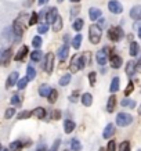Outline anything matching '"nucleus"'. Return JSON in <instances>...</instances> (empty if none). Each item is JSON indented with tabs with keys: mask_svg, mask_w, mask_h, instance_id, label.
<instances>
[{
	"mask_svg": "<svg viewBox=\"0 0 141 151\" xmlns=\"http://www.w3.org/2000/svg\"><path fill=\"white\" fill-rule=\"evenodd\" d=\"M29 116H32L31 111H22V112L18 114V119H26V118H29Z\"/></svg>",
	"mask_w": 141,
	"mask_h": 151,
	"instance_id": "a19ab883",
	"label": "nucleus"
},
{
	"mask_svg": "<svg viewBox=\"0 0 141 151\" xmlns=\"http://www.w3.org/2000/svg\"><path fill=\"white\" fill-rule=\"evenodd\" d=\"M11 54H13V51L11 49H1L0 50V64L1 65H9L10 60H11Z\"/></svg>",
	"mask_w": 141,
	"mask_h": 151,
	"instance_id": "39448f33",
	"label": "nucleus"
},
{
	"mask_svg": "<svg viewBox=\"0 0 141 151\" xmlns=\"http://www.w3.org/2000/svg\"><path fill=\"white\" fill-rule=\"evenodd\" d=\"M37 21H39V19H37V14L36 13H32V14H31V17H29L28 24H29V25H35Z\"/></svg>",
	"mask_w": 141,
	"mask_h": 151,
	"instance_id": "58836bf2",
	"label": "nucleus"
},
{
	"mask_svg": "<svg viewBox=\"0 0 141 151\" xmlns=\"http://www.w3.org/2000/svg\"><path fill=\"white\" fill-rule=\"evenodd\" d=\"M47 31H49V25H47V24H40V25L37 27V32L40 33V35L42 33H46Z\"/></svg>",
	"mask_w": 141,
	"mask_h": 151,
	"instance_id": "4c0bfd02",
	"label": "nucleus"
},
{
	"mask_svg": "<svg viewBox=\"0 0 141 151\" xmlns=\"http://www.w3.org/2000/svg\"><path fill=\"white\" fill-rule=\"evenodd\" d=\"M71 71H72V72H76V71H79V65H77V57H73L72 61H71Z\"/></svg>",
	"mask_w": 141,
	"mask_h": 151,
	"instance_id": "e433bc0d",
	"label": "nucleus"
},
{
	"mask_svg": "<svg viewBox=\"0 0 141 151\" xmlns=\"http://www.w3.org/2000/svg\"><path fill=\"white\" fill-rule=\"evenodd\" d=\"M11 104H14V105H18V104H21V99H19L17 94H14L13 97H11Z\"/></svg>",
	"mask_w": 141,
	"mask_h": 151,
	"instance_id": "de8ad7c7",
	"label": "nucleus"
},
{
	"mask_svg": "<svg viewBox=\"0 0 141 151\" xmlns=\"http://www.w3.org/2000/svg\"><path fill=\"white\" fill-rule=\"evenodd\" d=\"M109 60H111V65H112V68H115V69L120 68V65H122V63H123L122 57L118 55V54H112L111 57H109Z\"/></svg>",
	"mask_w": 141,
	"mask_h": 151,
	"instance_id": "f8f14e48",
	"label": "nucleus"
},
{
	"mask_svg": "<svg viewBox=\"0 0 141 151\" xmlns=\"http://www.w3.org/2000/svg\"><path fill=\"white\" fill-rule=\"evenodd\" d=\"M138 151H141V150H138Z\"/></svg>",
	"mask_w": 141,
	"mask_h": 151,
	"instance_id": "0e129e2a",
	"label": "nucleus"
},
{
	"mask_svg": "<svg viewBox=\"0 0 141 151\" xmlns=\"http://www.w3.org/2000/svg\"><path fill=\"white\" fill-rule=\"evenodd\" d=\"M108 10L112 14H120L123 11V6L119 3L118 0H111L108 3Z\"/></svg>",
	"mask_w": 141,
	"mask_h": 151,
	"instance_id": "0eeeda50",
	"label": "nucleus"
},
{
	"mask_svg": "<svg viewBox=\"0 0 141 151\" xmlns=\"http://www.w3.org/2000/svg\"><path fill=\"white\" fill-rule=\"evenodd\" d=\"M134 90V85H133V82H129V85H127V89L125 90V96H129L130 93Z\"/></svg>",
	"mask_w": 141,
	"mask_h": 151,
	"instance_id": "a18cd8bd",
	"label": "nucleus"
},
{
	"mask_svg": "<svg viewBox=\"0 0 141 151\" xmlns=\"http://www.w3.org/2000/svg\"><path fill=\"white\" fill-rule=\"evenodd\" d=\"M136 63L134 61H129L127 64H126V68H125V72L127 76H133L134 73H136Z\"/></svg>",
	"mask_w": 141,
	"mask_h": 151,
	"instance_id": "4468645a",
	"label": "nucleus"
},
{
	"mask_svg": "<svg viewBox=\"0 0 141 151\" xmlns=\"http://www.w3.org/2000/svg\"><path fill=\"white\" fill-rule=\"evenodd\" d=\"M57 15H58V11H57L55 7H51V9L47 10V13H46V21H47V24L54 22L55 18H57Z\"/></svg>",
	"mask_w": 141,
	"mask_h": 151,
	"instance_id": "9d476101",
	"label": "nucleus"
},
{
	"mask_svg": "<svg viewBox=\"0 0 141 151\" xmlns=\"http://www.w3.org/2000/svg\"><path fill=\"white\" fill-rule=\"evenodd\" d=\"M136 69L137 71H141V57H140V60H138V63L136 64Z\"/></svg>",
	"mask_w": 141,
	"mask_h": 151,
	"instance_id": "3c124183",
	"label": "nucleus"
},
{
	"mask_svg": "<svg viewBox=\"0 0 141 151\" xmlns=\"http://www.w3.org/2000/svg\"><path fill=\"white\" fill-rule=\"evenodd\" d=\"M26 54H28V47L26 46H22L18 50V53L14 55V60H15V61H22V60L26 57Z\"/></svg>",
	"mask_w": 141,
	"mask_h": 151,
	"instance_id": "2eb2a0df",
	"label": "nucleus"
},
{
	"mask_svg": "<svg viewBox=\"0 0 141 151\" xmlns=\"http://www.w3.org/2000/svg\"><path fill=\"white\" fill-rule=\"evenodd\" d=\"M138 37H140V39H141V28H140V29H138Z\"/></svg>",
	"mask_w": 141,
	"mask_h": 151,
	"instance_id": "6e6d98bb",
	"label": "nucleus"
},
{
	"mask_svg": "<svg viewBox=\"0 0 141 151\" xmlns=\"http://www.w3.org/2000/svg\"><path fill=\"white\" fill-rule=\"evenodd\" d=\"M75 126H76V124L73 122L72 119H65L64 121V130H65V133H72L73 129H75Z\"/></svg>",
	"mask_w": 141,
	"mask_h": 151,
	"instance_id": "a211bd4d",
	"label": "nucleus"
},
{
	"mask_svg": "<svg viewBox=\"0 0 141 151\" xmlns=\"http://www.w3.org/2000/svg\"><path fill=\"white\" fill-rule=\"evenodd\" d=\"M138 114L141 115V105H140V107H138Z\"/></svg>",
	"mask_w": 141,
	"mask_h": 151,
	"instance_id": "13d9d810",
	"label": "nucleus"
},
{
	"mask_svg": "<svg viewBox=\"0 0 141 151\" xmlns=\"http://www.w3.org/2000/svg\"><path fill=\"white\" fill-rule=\"evenodd\" d=\"M119 85H120V81H119V78L116 76V78L112 79V82H111V87H109V90L112 93H116L119 90Z\"/></svg>",
	"mask_w": 141,
	"mask_h": 151,
	"instance_id": "a878e982",
	"label": "nucleus"
},
{
	"mask_svg": "<svg viewBox=\"0 0 141 151\" xmlns=\"http://www.w3.org/2000/svg\"><path fill=\"white\" fill-rule=\"evenodd\" d=\"M22 143L19 142V140H15V142H13V143H10V148L9 150L10 151H21L22 150Z\"/></svg>",
	"mask_w": 141,
	"mask_h": 151,
	"instance_id": "cd10ccee",
	"label": "nucleus"
},
{
	"mask_svg": "<svg viewBox=\"0 0 141 151\" xmlns=\"http://www.w3.org/2000/svg\"><path fill=\"white\" fill-rule=\"evenodd\" d=\"M0 151H1V144H0Z\"/></svg>",
	"mask_w": 141,
	"mask_h": 151,
	"instance_id": "e2e57ef3",
	"label": "nucleus"
},
{
	"mask_svg": "<svg viewBox=\"0 0 141 151\" xmlns=\"http://www.w3.org/2000/svg\"><path fill=\"white\" fill-rule=\"evenodd\" d=\"M26 78H28V81H33V79L36 78V69L33 68L32 65H29L26 68Z\"/></svg>",
	"mask_w": 141,
	"mask_h": 151,
	"instance_id": "bb28decb",
	"label": "nucleus"
},
{
	"mask_svg": "<svg viewBox=\"0 0 141 151\" xmlns=\"http://www.w3.org/2000/svg\"><path fill=\"white\" fill-rule=\"evenodd\" d=\"M47 1H49V0H39V4H40V6H44Z\"/></svg>",
	"mask_w": 141,
	"mask_h": 151,
	"instance_id": "864d4df0",
	"label": "nucleus"
},
{
	"mask_svg": "<svg viewBox=\"0 0 141 151\" xmlns=\"http://www.w3.org/2000/svg\"><path fill=\"white\" fill-rule=\"evenodd\" d=\"M101 36H102V29H101L100 25H96V24L90 25V28H89V39H90V43H93V45L100 43Z\"/></svg>",
	"mask_w": 141,
	"mask_h": 151,
	"instance_id": "f257e3e1",
	"label": "nucleus"
},
{
	"mask_svg": "<svg viewBox=\"0 0 141 151\" xmlns=\"http://www.w3.org/2000/svg\"><path fill=\"white\" fill-rule=\"evenodd\" d=\"M71 148H72V151H82V144H80L79 140L73 139L72 142H71Z\"/></svg>",
	"mask_w": 141,
	"mask_h": 151,
	"instance_id": "2f4dec72",
	"label": "nucleus"
},
{
	"mask_svg": "<svg viewBox=\"0 0 141 151\" xmlns=\"http://www.w3.org/2000/svg\"><path fill=\"white\" fill-rule=\"evenodd\" d=\"M107 151H116V142H115V140H109Z\"/></svg>",
	"mask_w": 141,
	"mask_h": 151,
	"instance_id": "79ce46f5",
	"label": "nucleus"
},
{
	"mask_svg": "<svg viewBox=\"0 0 141 151\" xmlns=\"http://www.w3.org/2000/svg\"><path fill=\"white\" fill-rule=\"evenodd\" d=\"M72 3H77V1H80V0H71Z\"/></svg>",
	"mask_w": 141,
	"mask_h": 151,
	"instance_id": "4d7b16f0",
	"label": "nucleus"
},
{
	"mask_svg": "<svg viewBox=\"0 0 141 151\" xmlns=\"http://www.w3.org/2000/svg\"><path fill=\"white\" fill-rule=\"evenodd\" d=\"M125 36L123 29L120 27H111L108 29V39L112 42H119L122 37Z\"/></svg>",
	"mask_w": 141,
	"mask_h": 151,
	"instance_id": "f03ea898",
	"label": "nucleus"
},
{
	"mask_svg": "<svg viewBox=\"0 0 141 151\" xmlns=\"http://www.w3.org/2000/svg\"><path fill=\"white\" fill-rule=\"evenodd\" d=\"M24 31H25V28H24L22 22H21V19H19V18L15 19V21H14V24H13V32H14V35L17 36V39H19V37L22 36Z\"/></svg>",
	"mask_w": 141,
	"mask_h": 151,
	"instance_id": "423d86ee",
	"label": "nucleus"
},
{
	"mask_svg": "<svg viewBox=\"0 0 141 151\" xmlns=\"http://www.w3.org/2000/svg\"><path fill=\"white\" fill-rule=\"evenodd\" d=\"M77 99H79V93L75 90V92L69 96V101H72V103H75V101H77Z\"/></svg>",
	"mask_w": 141,
	"mask_h": 151,
	"instance_id": "09e8293b",
	"label": "nucleus"
},
{
	"mask_svg": "<svg viewBox=\"0 0 141 151\" xmlns=\"http://www.w3.org/2000/svg\"><path fill=\"white\" fill-rule=\"evenodd\" d=\"M98 151H105V150H104V148H100V150H98Z\"/></svg>",
	"mask_w": 141,
	"mask_h": 151,
	"instance_id": "680f3d73",
	"label": "nucleus"
},
{
	"mask_svg": "<svg viewBox=\"0 0 141 151\" xmlns=\"http://www.w3.org/2000/svg\"><path fill=\"white\" fill-rule=\"evenodd\" d=\"M107 51H108V49L104 47L102 50H100L96 54V60H97V63H98V65H105L108 63V54H107Z\"/></svg>",
	"mask_w": 141,
	"mask_h": 151,
	"instance_id": "6e6552de",
	"label": "nucleus"
},
{
	"mask_svg": "<svg viewBox=\"0 0 141 151\" xmlns=\"http://www.w3.org/2000/svg\"><path fill=\"white\" fill-rule=\"evenodd\" d=\"M82 40H83V36L80 33H77L76 36L72 39V47L75 50H79L80 49V45H82Z\"/></svg>",
	"mask_w": 141,
	"mask_h": 151,
	"instance_id": "412c9836",
	"label": "nucleus"
},
{
	"mask_svg": "<svg viewBox=\"0 0 141 151\" xmlns=\"http://www.w3.org/2000/svg\"><path fill=\"white\" fill-rule=\"evenodd\" d=\"M115 133V126L112 124H108L107 126H105L104 129V132H102V137L104 139H109L112 134Z\"/></svg>",
	"mask_w": 141,
	"mask_h": 151,
	"instance_id": "f3484780",
	"label": "nucleus"
},
{
	"mask_svg": "<svg viewBox=\"0 0 141 151\" xmlns=\"http://www.w3.org/2000/svg\"><path fill=\"white\" fill-rule=\"evenodd\" d=\"M49 103L50 104H53V103H55L57 101V97H58V92L55 90V89H51V92H50V94H49Z\"/></svg>",
	"mask_w": 141,
	"mask_h": 151,
	"instance_id": "473e14b6",
	"label": "nucleus"
},
{
	"mask_svg": "<svg viewBox=\"0 0 141 151\" xmlns=\"http://www.w3.org/2000/svg\"><path fill=\"white\" fill-rule=\"evenodd\" d=\"M101 10L100 9H96V7H91L90 10H89V15H90V19L91 21H96V19H98L101 17Z\"/></svg>",
	"mask_w": 141,
	"mask_h": 151,
	"instance_id": "6ab92c4d",
	"label": "nucleus"
},
{
	"mask_svg": "<svg viewBox=\"0 0 141 151\" xmlns=\"http://www.w3.org/2000/svg\"><path fill=\"white\" fill-rule=\"evenodd\" d=\"M14 115H15V108H9V110L6 111L4 118L6 119H10V118H13Z\"/></svg>",
	"mask_w": 141,
	"mask_h": 151,
	"instance_id": "ea45409f",
	"label": "nucleus"
},
{
	"mask_svg": "<svg viewBox=\"0 0 141 151\" xmlns=\"http://www.w3.org/2000/svg\"><path fill=\"white\" fill-rule=\"evenodd\" d=\"M71 10H72V11H71V17L75 18V14L79 13V7H73V9H71Z\"/></svg>",
	"mask_w": 141,
	"mask_h": 151,
	"instance_id": "8fccbe9b",
	"label": "nucleus"
},
{
	"mask_svg": "<svg viewBox=\"0 0 141 151\" xmlns=\"http://www.w3.org/2000/svg\"><path fill=\"white\" fill-rule=\"evenodd\" d=\"M129 53H130L132 57H136V55L140 53V46H138L137 42H132V43H130V50H129Z\"/></svg>",
	"mask_w": 141,
	"mask_h": 151,
	"instance_id": "b1692460",
	"label": "nucleus"
},
{
	"mask_svg": "<svg viewBox=\"0 0 141 151\" xmlns=\"http://www.w3.org/2000/svg\"><path fill=\"white\" fill-rule=\"evenodd\" d=\"M122 107H130V108H134L136 107V103L133 100H129V99H125V100H122Z\"/></svg>",
	"mask_w": 141,
	"mask_h": 151,
	"instance_id": "f704fd0d",
	"label": "nucleus"
},
{
	"mask_svg": "<svg viewBox=\"0 0 141 151\" xmlns=\"http://www.w3.org/2000/svg\"><path fill=\"white\" fill-rule=\"evenodd\" d=\"M62 1H64V0H58V3H62Z\"/></svg>",
	"mask_w": 141,
	"mask_h": 151,
	"instance_id": "052dcab7",
	"label": "nucleus"
},
{
	"mask_svg": "<svg viewBox=\"0 0 141 151\" xmlns=\"http://www.w3.org/2000/svg\"><path fill=\"white\" fill-rule=\"evenodd\" d=\"M28 78H21V79H18L17 81V86H18V89L19 90H22V89H25L26 87V85H28Z\"/></svg>",
	"mask_w": 141,
	"mask_h": 151,
	"instance_id": "72a5a7b5",
	"label": "nucleus"
},
{
	"mask_svg": "<svg viewBox=\"0 0 141 151\" xmlns=\"http://www.w3.org/2000/svg\"><path fill=\"white\" fill-rule=\"evenodd\" d=\"M43 45V42H42V37L40 36H35L32 39V46L36 47V49H39V47Z\"/></svg>",
	"mask_w": 141,
	"mask_h": 151,
	"instance_id": "c9c22d12",
	"label": "nucleus"
},
{
	"mask_svg": "<svg viewBox=\"0 0 141 151\" xmlns=\"http://www.w3.org/2000/svg\"><path fill=\"white\" fill-rule=\"evenodd\" d=\"M53 116H54L55 119H58L59 118V111H55V114H53Z\"/></svg>",
	"mask_w": 141,
	"mask_h": 151,
	"instance_id": "603ef678",
	"label": "nucleus"
},
{
	"mask_svg": "<svg viewBox=\"0 0 141 151\" xmlns=\"http://www.w3.org/2000/svg\"><path fill=\"white\" fill-rule=\"evenodd\" d=\"M54 61H55V57L53 53H47L44 57V63H43V69H44L47 73H51L53 69H54Z\"/></svg>",
	"mask_w": 141,
	"mask_h": 151,
	"instance_id": "20e7f679",
	"label": "nucleus"
},
{
	"mask_svg": "<svg viewBox=\"0 0 141 151\" xmlns=\"http://www.w3.org/2000/svg\"><path fill=\"white\" fill-rule=\"evenodd\" d=\"M82 104L84 107H90L93 104V96H91L90 93H84L82 96Z\"/></svg>",
	"mask_w": 141,
	"mask_h": 151,
	"instance_id": "5701e85b",
	"label": "nucleus"
},
{
	"mask_svg": "<svg viewBox=\"0 0 141 151\" xmlns=\"http://www.w3.org/2000/svg\"><path fill=\"white\" fill-rule=\"evenodd\" d=\"M83 25H84V22H83V19L77 18L76 21H73V24H72V28H73V29H75V31H76V32H79V31H82Z\"/></svg>",
	"mask_w": 141,
	"mask_h": 151,
	"instance_id": "c756f323",
	"label": "nucleus"
},
{
	"mask_svg": "<svg viewBox=\"0 0 141 151\" xmlns=\"http://www.w3.org/2000/svg\"><path fill=\"white\" fill-rule=\"evenodd\" d=\"M69 82H71V75H69V73L62 75V76H61V79L58 81V83L61 85V86H67Z\"/></svg>",
	"mask_w": 141,
	"mask_h": 151,
	"instance_id": "7c9ffc66",
	"label": "nucleus"
},
{
	"mask_svg": "<svg viewBox=\"0 0 141 151\" xmlns=\"http://www.w3.org/2000/svg\"><path fill=\"white\" fill-rule=\"evenodd\" d=\"M132 122H133V116L130 114H126V112H119V114L116 115V125L120 126V128L129 126Z\"/></svg>",
	"mask_w": 141,
	"mask_h": 151,
	"instance_id": "7ed1b4c3",
	"label": "nucleus"
},
{
	"mask_svg": "<svg viewBox=\"0 0 141 151\" xmlns=\"http://www.w3.org/2000/svg\"><path fill=\"white\" fill-rule=\"evenodd\" d=\"M130 17L136 21H140L141 19V6H134L132 10H130Z\"/></svg>",
	"mask_w": 141,
	"mask_h": 151,
	"instance_id": "ddd939ff",
	"label": "nucleus"
},
{
	"mask_svg": "<svg viewBox=\"0 0 141 151\" xmlns=\"http://www.w3.org/2000/svg\"><path fill=\"white\" fill-rule=\"evenodd\" d=\"M18 72H15V71H14V72H11L9 75V78H7V81H6V87H7V89H10V87H13L14 85H15V83H17V81H18Z\"/></svg>",
	"mask_w": 141,
	"mask_h": 151,
	"instance_id": "9b49d317",
	"label": "nucleus"
},
{
	"mask_svg": "<svg viewBox=\"0 0 141 151\" xmlns=\"http://www.w3.org/2000/svg\"><path fill=\"white\" fill-rule=\"evenodd\" d=\"M115 107H116V97L112 94V96H109L108 103H107V111L108 112H114Z\"/></svg>",
	"mask_w": 141,
	"mask_h": 151,
	"instance_id": "aec40b11",
	"label": "nucleus"
},
{
	"mask_svg": "<svg viewBox=\"0 0 141 151\" xmlns=\"http://www.w3.org/2000/svg\"><path fill=\"white\" fill-rule=\"evenodd\" d=\"M1 151H10L9 148H1Z\"/></svg>",
	"mask_w": 141,
	"mask_h": 151,
	"instance_id": "bf43d9fd",
	"label": "nucleus"
},
{
	"mask_svg": "<svg viewBox=\"0 0 141 151\" xmlns=\"http://www.w3.org/2000/svg\"><path fill=\"white\" fill-rule=\"evenodd\" d=\"M58 58L61 60V61H65V60L68 58V55H69V45L68 43H64L62 46L58 49Z\"/></svg>",
	"mask_w": 141,
	"mask_h": 151,
	"instance_id": "1a4fd4ad",
	"label": "nucleus"
},
{
	"mask_svg": "<svg viewBox=\"0 0 141 151\" xmlns=\"http://www.w3.org/2000/svg\"><path fill=\"white\" fill-rule=\"evenodd\" d=\"M36 151H46V150H44V147H39Z\"/></svg>",
	"mask_w": 141,
	"mask_h": 151,
	"instance_id": "5fc2aeb1",
	"label": "nucleus"
},
{
	"mask_svg": "<svg viewBox=\"0 0 141 151\" xmlns=\"http://www.w3.org/2000/svg\"><path fill=\"white\" fill-rule=\"evenodd\" d=\"M96 78H97V73L96 72H90V73H89V81H90V85H94V83H96Z\"/></svg>",
	"mask_w": 141,
	"mask_h": 151,
	"instance_id": "49530a36",
	"label": "nucleus"
},
{
	"mask_svg": "<svg viewBox=\"0 0 141 151\" xmlns=\"http://www.w3.org/2000/svg\"><path fill=\"white\" fill-rule=\"evenodd\" d=\"M59 144H61V140H59V139H57V140L54 142V144L50 147V150H49V151H58Z\"/></svg>",
	"mask_w": 141,
	"mask_h": 151,
	"instance_id": "c03bdc74",
	"label": "nucleus"
},
{
	"mask_svg": "<svg viewBox=\"0 0 141 151\" xmlns=\"http://www.w3.org/2000/svg\"><path fill=\"white\" fill-rule=\"evenodd\" d=\"M62 18L59 17V15H57V18H55V21L53 22V31L54 32H59L61 29H62Z\"/></svg>",
	"mask_w": 141,
	"mask_h": 151,
	"instance_id": "4be33fe9",
	"label": "nucleus"
},
{
	"mask_svg": "<svg viewBox=\"0 0 141 151\" xmlns=\"http://www.w3.org/2000/svg\"><path fill=\"white\" fill-rule=\"evenodd\" d=\"M31 114H32V116H36L37 119H43L46 116V108L37 107V108H35L33 111H31Z\"/></svg>",
	"mask_w": 141,
	"mask_h": 151,
	"instance_id": "dca6fc26",
	"label": "nucleus"
},
{
	"mask_svg": "<svg viewBox=\"0 0 141 151\" xmlns=\"http://www.w3.org/2000/svg\"><path fill=\"white\" fill-rule=\"evenodd\" d=\"M42 57H43V53L39 50H35L32 51V54H31V60H32L33 63H39L42 60Z\"/></svg>",
	"mask_w": 141,
	"mask_h": 151,
	"instance_id": "c85d7f7f",
	"label": "nucleus"
},
{
	"mask_svg": "<svg viewBox=\"0 0 141 151\" xmlns=\"http://www.w3.org/2000/svg\"><path fill=\"white\" fill-rule=\"evenodd\" d=\"M119 151H130V143L129 142H123L119 147Z\"/></svg>",
	"mask_w": 141,
	"mask_h": 151,
	"instance_id": "37998d69",
	"label": "nucleus"
},
{
	"mask_svg": "<svg viewBox=\"0 0 141 151\" xmlns=\"http://www.w3.org/2000/svg\"><path fill=\"white\" fill-rule=\"evenodd\" d=\"M50 92H51V87L49 86V85H42V86L39 87V94H40L42 97H47L50 94Z\"/></svg>",
	"mask_w": 141,
	"mask_h": 151,
	"instance_id": "393cba45",
	"label": "nucleus"
}]
</instances>
